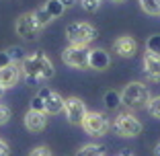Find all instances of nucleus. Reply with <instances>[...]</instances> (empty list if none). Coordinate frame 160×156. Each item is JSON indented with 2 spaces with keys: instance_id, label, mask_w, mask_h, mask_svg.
Returning <instances> with one entry per match:
<instances>
[{
  "instance_id": "obj_5",
  "label": "nucleus",
  "mask_w": 160,
  "mask_h": 156,
  "mask_svg": "<svg viewBox=\"0 0 160 156\" xmlns=\"http://www.w3.org/2000/svg\"><path fill=\"white\" fill-rule=\"evenodd\" d=\"M113 129L121 138H136L142 133V121L133 113H119L113 121Z\"/></svg>"
},
{
  "instance_id": "obj_17",
  "label": "nucleus",
  "mask_w": 160,
  "mask_h": 156,
  "mask_svg": "<svg viewBox=\"0 0 160 156\" xmlns=\"http://www.w3.org/2000/svg\"><path fill=\"white\" fill-rule=\"evenodd\" d=\"M43 6H45V10H47V13L52 14V19H60L62 14L66 13V6L62 4L60 0H47V2H45Z\"/></svg>"
},
{
  "instance_id": "obj_10",
  "label": "nucleus",
  "mask_w": 160,
  "mask_h": 156,
  "mask_svg": "<svg viewBox=\"0 0 160 156\" xmlns=\"http://www.w3.org/2000/svg\"><path fill=\"white\" fill-rule=\"evenodd\" d=\"M113 52L119 58H133L138 52V41L132 35H121L113 41Z\"/></svg>"
},
{
  "instance_id": "obj_33",
  "label": "nucleus",
  "mask_w": 160,
  "mask_h": 156,
  "mask_svg": "<svg viewBox=\"0 0 160 156\" xmlns=\"http://www.w3.org/2000/svg\"><path fill=\"white\" fill-rule=\"evenodd\" d=\"M111 2H115V4H121V2H125V0H111Z\"/></svg>"
},
{
  "instance_id": "obj_12",
  "label": "nucleus",
  "mask_w": 160,
  "mask_h": 156,
  "mask_svg": "<svg viewBox=\"0 0 160 156\" xmlns=\"http://www.w3.org/2000/svg\"><path fill=\"white\" fill-rule=\"evenodd\" d=\"M111 66V56L109 52H105L103 48H94L90 49L88 53V68L90 70H97V72H103Z\"/></svg>"
},
{
  "instance_id": "obj_16",
  "label": "nucleus",
  "mask_w": 160,
  "mask_h": 156,
  "mask_svg": "<svg viewBox=\"0 0 160 156\" xmlns=\"http://www.w3.org/2000/svg\"><path fill=\"white\" fill-rule=\"evenodd\" d=\"M105 148L101 144H84L76 150V156H103Z\"/></svg>"
},
{
  "instance_id": "obj_18",
  "label": "nucleus",
  "mask_w": 160,
  "mask_h": 156,
  "mask_svg": "<svg viewBox=\"0 0 160 156\" xmlns=\"http://www.w3.org/2000/svg\"><path fill=\"white\" fill-rule=\"evenodd\" d=\"M33 17H35V21H37V25H39L41 29L47 27V25L53 21V19H52V14L45 10V6H39V8H35V10H33Z\"/></svg>"
},
{
  "instance_id": "obj_32",
  "label": "nucleus",
  "mask_w": 160,
  "mask_h": 156,
  "mask_svg": "<svg viewBox=\"0 0 160 156\" xmlns=\"http://www.w3.org/2000/svg\"><path fill=\"white\" fill-rule=\"evenodd\" d=\"M4 90H6V88H4V86H2V84H0V97L4 95Z\"/></svg>"
},
{
  "instance_id": "obj_13",
  "label": "nucleus",
  "mask_w": 160,
  "mask_h": 156,
  "mask_svg": "<svg viewBox=\"0 0 160 156\" xmlns=\"http://www.w3.org/2000/svg\"><path fill=\"white\" fill-rule=\"evenodd\" d=\"M21 74H23V72H21L19 64H8V66L0 68V84L4 86V88H12V86L19 82Z\"/></svg>"
},
{
  "instance_id": "obj_23",
  "label": "nucleus",
  "mask_w": 160,
  "mask_h": 156,
  "mask_svg": "<svg viewBox=\"0 0 160 156\" xmlns=\"http://www.w3.org/2000/svg\"><path fill=\"white\" fill-rule=\"evenodd\" d=\"M82 2V8L88 10V13H97V10L101 8V2L103 0H80Z\"/></svg>"
},
{
  "instance_id": "obj_28",
  "label": "nucleus",
  "mask_w": 160,
  "mask_h": 156,
  "mask_svg": "<svg viewBox=\"0 0 160 156\" xmlns=\"http://www.w3.org/2000/svg\"><path fill=\"white\" fill-rule=\"evenodd\" d=\"M0 156H10V148L2 138H0Z\"/></svg>"
},
{
  "instance_id": "obj_30",
  "label": "nucleus",
  "mask_w": 160,
  "mask_h": 156,
  "mask_svg": "<svg viewBox=\"0 0 160 156\" xmlns=\"http://www.w3.org/2000/svg\"><path fill=\"white\" fill-rule=\"evenodd\" d=\"M119 156H133V154H132V152H129V150H123V152H121V154H119Z\"/></svg>"
},
{
  "instance_id": "obj_1",
  "label": "nucleus",
  "mask_w": 160,
  "mask_h": 156,
  "mask_svg": "<svg viewBox=\"0 0 160 156\" xmlns=\"http://www.w3.org/2000/svg\"><path fill=\"white\" fill-rule=\"evenodd\" d=\"M21 72L25 74V80H27L29 86H39L41 82L52 80L53 74H56L52 60L43 52L27 53L25 60L21 62Z\"/></svg>"
},
{
  "instance_id": "obj_25",
  "label": "nucleus",
  "mask_w": 160,
  "mask_h": 156,
  "mask_svg": "<svg viewBox=\"0 0 160 156\" xmlns=\"http://www.w3.org/2000/svg\"><path fill=\"white\" fill-rule=\"evenodd\" d=\"M29 156H53V154L47 146H35L33 150L29 152Z\"/></svg>"
},
{
  "instance_id": "obj_11",
  "label": "nucleus",
  "mask_w": 160,
  "mask_h": 156,
  "mask_svg": "<svg viewBox=\"0 0 160 156\" xmlns=\"http://www.w3.org/2000/svg\"><path fill=\"white\" fill-rule=\"evenodd\" d=\"M47 125V113L45 111H35V109H29L25 113V128L31 133H39L43 132Z\"/></svg>"
},
{
  "instance_id": "obj_31",
  "label": "nucleus",
  "mask_w": 160,
  "mask_h": 156,
  "mask_svg": "<svg viewBox=\"0 0 160 156\" xmlns=\"http://www.w3.org/2000/svg\"><path fill=\"white\" fill-rule=\"evenodd\" d=\"M154 154H156V156H160V144H158V146L154 148Z\"/></svg>"
},
{
  "instance_id": "obj_20",
  "label": "nucleus",
  "mask_w": 160,
  "mask_h": 156,
  "mask_svg": "<svg viewBox=\"0 0 160 156\" xmlns=\"http://www.w3.org/2000/svg\"><path fill=\"white\" fill-rule=\"evenodd\" d=\"M6 52H8V56H10V62H12V64H19V66H21V62L25 60V56H27L25 49L19 48V45H10Z\"/></svg>"
},
{
  "instance_id": "obj_4",
  "label": "nucleus",
  "mask_w": 160,
  "mask_h": 156,
  "mask_svg": "<svg viewBox=\"0 0 160 156\" xmlns=\"http://www.w3.org/2000/svg\"><path fill=\"white\" fill-rule=\"evenodd\" d=\"M82 129H84L88 136H94V138H101L111 129V121L105 113L101 111H86L84 119H82Z\"/></svg>"
},
{
  "instance_id": "obj_21",
  "label": "nucleus",
  "mask_w": 160,
  "mask_h": 156,
  "mask_svg": "<svg viewBox=\"0 0 160 156\" xmlns=\"http://www.w3.org/2000/svg\"><path fill=\"white\" fill-rule=\"evenodd\" d=\"M146 109H148V113H150L152 117L160 119V95H158V97H150Z\"/></svg>"
},
{
  "instance_id": "obj_6",
  "label": "nucleus",
  "mask_w": 160,
  "mask_h": 156,
  "mask_svg": "<svg viewBox=\"0 0 160 156\" xmlns=\"http://www.w3.org/2000/svg\"><path fill=\"white\" fill-rule=\"evenodd\" d=\"M14 31H17V35H19L21 39H25V41H37L39 35H41V27L37 25L33 13L21 14L19 19H17V23H14Z\"/></svg>"
},
{
  "instance_id": "obj_8",
  "label": "nucleus",
  "mask_w": 160,
  "mask_h": 156,
  "mask_svg": "<svg viewBox=\"0 0 160 156\" xmlns=\"http://www.w3.org/2000/svg\"><path fill=\"white\" fill-rule=\"evenodd\" d=\"M86 105L82 99H78V97H68L66 103H64V115H66L68 123H72V125H80L82 123V119H84L86 115Z\"/></svg>"
},
{
  "instance_id": "obj_7",
  "label": "nucleus",
  "mask_w": 160,
  "mask_h": 156,
  "mask_svg": "<svg viewBox=\"0 0 160 156\" xmlns=\"http://www.w3.org/2000/svg\"><path fill=\"white\" fill-rule=\"evenodd\" d=\"M88 53H90V49L86 48V45H68V48L62 52V60L70 68L86 70V68H88Z\"/></svg>"
},
{
  "instance_id": "obj_2",
  "label": "nucleus",
  "mask_w": 160,
  "mask_h": 156,
  "mask_svg": "<svg viewBox=\"0 0 160 156\" xmlns=\"http://www.w3.org/2000/svg\"><path fill=\"white\" fill-rule=\"evenodd\" d=\"M150 101V88L144 82H129L121 90V105L127 109H142Z\"/></svg>"
},
{
  "instance_id": "obj_27",
  "label": "nucleus",
  "mask_w": 160,
  "mask_h": 156,
  "mask_svg": "<svg viewBox=\"0 0 160 156\" xmlns=\"http://www.w3.org/2000/svg\"><path fill=\"white\" fill-rule=\"evenodd\" d=\"M8 64H12L10 62V56H8V52H0V68H4V66H8Z\"/></svg>"
},
{
  "instance_id": "obj_14",
  "label": "nucleus",
  "mask_w": 160,
  "mask_h": 156,
  "mask_svg": "<svg viewBox=\"0 0 160 156\" xmlns=\"http://www.w3.org/2000/svg\"><path fill=\"white\" fill-rule=\"evenodd\" d=\"M144 72L150 80L160 82V56H156L152 52L144 53Z\"/></svg>"
},
{
  "instance_id": "obj_9",
  "label": "nucleus",
  "mask_w": 160,
  "mask_h": 156,
  "mask_svg": "<svg viewBox=\"0 0 160 156\" xmlns=\"http://www.w3.org/2000/svg\"><path fill=\"white\" fill-rule=\"evenodd\" d=\"M37 95L41 97L43 101H45V113H47V115L64 113V103H66V99H64L60 93L52 90L49 86H41V88L37 90Z\"/></svg>"
},
{
  "instance_id": "obj_15",
  "label": "nucleus",
  "mask_w": 160,
  "mask_h": 156,
  "mask_svg": "<svg viewBox=\"0 0 160 156\" xmlns=\"http://www.w3.org/2000/svg\"><path fill=\"white\" fill-rule=\"evenodd\" d=\"M103 103H105V109L107 111H117L119 107H121V93H117V90H107L103 95Z\"/></svg>"
},
{
  "instance_id": "obj_3",
  "label": "nucleus",
  "mask_w": 160,
  "mask_h": 156,
  "mask_svg": "<svg viewBox=\"0 0 160 156\" xmlns=\"http://www.w3.org/2000/svg\"><path fill=\"white\" fill-rule=\"evenodd\" d=\"M97 37H99L97 27L90 23H84V21H76L66 27V39L70 45H86L88 48V43H92Z\"/></svg>"
},
{
  "instance_id": "obj_26",
  "label": "nucleus",
  "mask_w": 160,
  "mask_h": 156,
  "mask_svg": "<svg viewBox=\"0 0 160 156\" xmlns=\"http://www.w3.org/2000/svg\"><path fill=\"white\" fill-rule=\"evenodd\" d=\"M31 109H35V111H45V101L39 95H35L33 99H31Z\"/></svg>"
},
{
  "instance_id": "obj_29",
  "label": "nucleus",
  "mask_w": 160,
  "mask_h": 156,
  "mask_svg": "<svg viewBox=\"0 0 160 156\" xmlns=\"http://www.w3.org/2000/svg\"><path fill=\"white\" fill-rule=\"evenodd\" d=\"M60 2H62L64 6H66V8H70V6H74L76 2H78V0H60Z\"/></svg>"
},
{
  "instance_id": "obj_24",
  "label": "nucleus",
  "mask_w": 160,
  "mask_h": 156,
  "mask_svg": "<svg viewBox=\"0 0 160 156\" xmlns=\"http://www.w3.org/2000/svg\"><path fill=\"white\" fill-rule=\"evenodd\" d=\"M10 115H12V113H10V109L6 107V105H0V128L10 121Z\"/></svg>"
},
{
  "instance_id": "obj_22",
  "label": "nucleus",
  "mask_w": 160,
  "mask_h": 156,
  "mask_svg": "<svg viewBox=\"0 0 160 156\" xmlns=\"http://www.w3.org/2000/svg\"><path fill=\"white\" fill-rule=\"evenodd\" d=\"M146 49L152 53H156V56H160V35H150V37L146 39Z\"/></svg>"
},
{
  "instance_id": "obj_19",
  "label": "nucleus",
  "mask_w": 160,
  "mask_h": 156,
  "mask_svg": "<svg viewBox=\"0 0 160 156\" xmlns=\"http://www.w3.org/2000/svg\"><path fill=\"white\" fill-rule=\"evenodd\" d=\"M140 6L146 14H152V17L160 14V0H140Z\"/></svg>"
}]
</instances>
